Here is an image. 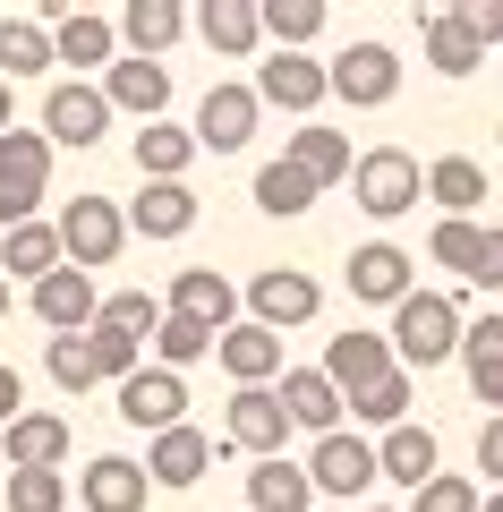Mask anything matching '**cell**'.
<instances>
[{
    "mask_svg": "<svg viewBox=\"0 0 503 512\" xmlns=\"http://www.w3.org/2000/svg\"><path fill=\"white\" fill-rule=\"evenodd\" d=\"M461 299L452 291H410L393 308V333H384V350H393V367L401 376H427V367H444L452 350H461Z\"/></svg>",
    "mask_w": 503,
    "mask_h": 512,
    "instance_id": "1",
    "label": "cell"
},
{
    "mask_svg": "<svg viewBox=\"0 0 503 512\" xmlns=\"http://www.w3.org/2000/svg\"><path fill=\"white\" fill-rule=\"evenodd\" d=\"M52 197V146H43V128H0V231L9 222H35V205Z\"/></svg>",
    "mask_w": 503,
    "mask_h": 512,
    "instance_id": "2",
    "label": "cell"
},
{
    "mask_svg": "<svg viewBox=\"0 0 503 512\" xmlns=\"http://www.w3.org/2000/svg\"><path fill=\"white\" fill-rule=\"evenodd\" d=\"M350 197H359L376 222H401L418 197H427V180H418V154H401V146L350 154Z\"/></svg>",
    "mask_w": 503,
    "mask_h": 512,
    "instance_id": "3",
    "label": "cell"
},
{
    "mask_svg": "<svg viewBox=\"0 0 503 512\" xmlns=\"http://www.w3.org/2000/svg\"><path fill=\"white\" fill-rule=\"evenodd\" d=\"M52 239H60V265L94 274V265L120 256L128 222H120V205H111V197H69V205H60V222H52Z\"/></svg>",
    "mask_w": 503,
    "mask_h": 512,
    "instance_id": "4",
    "label": "cell"
},
{
    "mask_svg": "<svg viewBox=\"0 0 503 512\" xmlns=\"http://www.w3.org/2000/svg\"><path fill=\"white\" fill-rule=\"evenodd\" d=\"M248 325H265V333H290V325H316V308H324V291H316V274H299V265H265V274L248 282Z\"/></svg>",
    "mask_w": 503,
    "mask_h": 512,
    "instance_id": "5",
    "label": "cell"
},
{
    "mask_svg": "<svg viewBox=\"0 0 503 512\" xmlns=\"http://www.w3.org/2000/svg\"><path fill=\"white\" fill-rule=\"evenodd\" d=\"M324 94H342L350 111H384L401 94V60H393V43H350L333 69H324Z\"/></svg>",
    "mask_w": 503,
    "mask_h": 512,
    "instance_id": "6",
    "label": "cell"
},
{
    "mask_svg": "<svg viewBox=\"0 0 503 512\" xmlns=\"http://www.w3.org/2000/svg\"><path fill=\"white\" fill-rule=\"evenodd\" d=\"M299 470H307L316 495H367L376 487V444L350 436V427H333V436H316V453H307Z\"/></svg>",
    "mask_w": 503,
    "mask_h": 512,
    "instance_id": "7",
    "label": "cell"
},
{
    "mask_svg": "<svg viewBox=\"0 0 503 512\" xmlns=\"http://www.w3.org/2000/svg\"><path fill=\"white\" fill-rule=\"evenodd\" d=\"M222 436H231L248 461H282L290 419H282V402H273V384H239L231 410H222Z\"/></svg>",
    "mask_w": 503,
    "mask_h": 512,
    "instance_id": "8",
    "label": "cell"
},
{
    "mask_svg": "<svg viewBox=\"0 0 503 512\" xmlns=\"http://www.w3.org/2000/svg\"><path fill=\"white\" fill-rule=\"evenodd\" d=\"M111 128V103H103V86H86V77H69V86H52L43 94V146H77L86 154L94 137Z\"/></svg>",
    "mask_w": 503,
    "mask_h": 512,
    "instance_id": "9",
    "label": "cell"
},
{
    "mask_svg": "<svg viewBox=\"0 0 503 512\" xmlns=\"http://www.w3.org/2000/svg\"><path fill=\"white\" fill-rule=\"evenodd\" d=\"M256 94L248 86H205V103H197V128H188V137H197V154H239L256 137Z\"/></svg>",
    "mask_w": 503,
    "mask_h": 512,
    "instance_id": "10",
    "label": "cell"
},
{
    "mask_svg": "<svg viewBox=\"0 0 503 512\" xmlns=\"http://www.w3.org/2000/svg\"><path fill=\"white\" fill-rule=\"evenodd\" d=\"M137 470H145V487H171V495H180V487H197V478L214 470V436H205V427H162V436L145 444Z\"/></svg>",
    "mask_w": 503,
    "mask_h": 512,
    "instance_id": "11",
    "label": "cell"
},
{
    "mask_svg": "<svg viewBox=\"0 0 503 512\" xmlns=\"http://www.w3.org/2000/svg\"><path fill=\"white\" fill-rule=\"evenodd\" d=\"M120 419L145 427V436H162V427H188V384L171 376V367H137V376L120 384Z\"/></svg>",
    "mask_w": 503,
    "mask_h": 512,
    "instance_id": "12",
    "label": "cell"
},
{
    "mask_svg": "<svg viewBox=\"0 0 503 512\" xmlns=\"http://www.w3.org/2000/svg\"><path fill=\"white\" fill-rule=\"evenodd\" d=\"M256 103H273V111H316L324 103V60H307V52H273V60H256Z\"/></svg>",
    "mask_w": 503,
    "mask_h": 512,
    "instance_id": "13",
    "label": "cell"
},
{
    "mask_svg": "<svg viewBox=\"0 0 503 512\" xmlns=\"http://www.w3.org/2000/svg\"><path fill=\"white\" fill-rule=\"evenodd\" d=\"M410 291H418V274H410V256H401L393 239L350 248V299H367V308H401Z\"/></svg>",
    "mask_w": 503,
    "mask_h": 512,
    "instance_id": "14",
    "label": "cell"
},
{
    "mask_svg": "<svg viewBox=\"0 0 503 512\" xmlns=\"http://www.w3.org/2000/svg\"><path fill=\"white\" fill-rule=\"evenodd\" d=\"M384 367H393L384 333H359V325H350V333H333V342H324V367H316V376H324V384H333V393L350 402V393H367V384H376Z\"/></svg>",
    "mask_w": 503,
    "mask_h": 512,
    "instance_id": "15",
    "label": "cell"
},
{
    "mask_svg": "<svg viewBox=\"0 0 503 512\" xmlns=\"http://www.w3.org/2000/svg\"><path fill=\"white\" fill-rule=\"evenodd\" d=\"M69 419H52V410H18V419L0 427V453H9V470H60L69 461Z\"/></svg>",
    "mask_w": 503,
    "mask_h": 512,
    "instance_id": "16",
    "label": "cell"
},
{
    "mask_svg": "<svg viewBox=\"0 0 503 512\" xmlns=\"http://www.w3.org/2000/svg\"><path fill=\"white\" fill-rule=\"evenodd\" d=\"M162 308H171V316H197L205 333H231L239 325V291H231V274H214V265H188V274L171 282Z\"/></svg>",
    "mask_w": 503,
    "mask_h": 512,
    "instance_id": "17",
    "label": "cell"
},
{
    "mask_svg": "<svg viewBox=\"0 0 503 512\" xmlns=\"http://www.w3.org/2000/svg\"><path fill=\"white\" fill-rule=\"evenodd\" d=\"M128 231H145V239H188L197 231V188L188 180H145V197L128 205Z\"/></svg>",
    "mask_w": 503,
    "mask_h": 512,
    "instance_id": "18",
    "label": "cell"
},
{
    "mask_svg": "<svg viewBox=\"0 0 503 512\" xmlns=\"http://www.w3.org/2000/svg\"><path fill=\"white\" fill-rule=\"evenodd\" d=\"M273 402H282V419H290V427H307V436H333V427H342V393H333L316 367H282Z\"/></svg>",
    "mask_w": 503,
    "mask_h": 512,
    "instance_id": "19",
    "label": "cell"
},
{
    "mask_svg": "<svg viewBox=\"0 0 503 512\" xmlns=\"http://www.w3.org/2000/svg\"><path fill=\"white\" fill-rule=\"evenodd\" d=\"M94 308H103V291H94V274H77V265H60V274L35 282V316H43L52 333H86Z\"/></svg>",
    "mask_w": 503,
    "mask_h": 512,
    "instance_id": "20",
    "label": "cell"
},
{
    "mask_svg": "<svg viewBox=\"0 0 503 512\" xmlns=\"http://www.w3.org/2000/svg\"><path fill=\"white\" fill-rule=\"evenodd\" d=\"M77 512H145V470L120 461V453L86 461V470H77Z\"/></svg>",
    "mask_w": 503,
    "mask_h": 512,
    "instance_id": "21",
    "label": "cell"
},
{
    "mask_svg": "<svg viewBox=\"0 0 503 512\" xmlns=\"http://www.w3.org/2000/svg\"><path fill=\"white\" fill-rule=\"evenodd\" d=\"M214 359H222V376H231V384H273V376H282V333H265V325L239 316V325L214 342Z\"/></svg>",
    "mask_w": 503,
    "mask_h": 512,
    "instance_id": "22",
    "label": "cell"
},
{
    "mask_svg": "<svg viewBox=\"0 0 503 512\" xmlns=\"http://www.w3.org/2000/svg\"><path fill=\"white\" fill-rule=\"evenodd\" d=\"M103 103L111 111H137V120H162V103H171V69H162V60H111V69H103Z\"/></svg>",
    "mask_w": 503,
    "mask_h": 512,
    "instance_id": "23",
    "label": "cell"
},
{
    "mask_svg": "<svg viewBox=\"0 0 503 512\" xmlns=\"http://www.w3.org/2000/svg\"><path fill=\"white\" fill-rule=\"evenodd\" d=\"M111 35H128V43H137L128 60H162L171 43L188 35V9H180V0H128L120 18H111Z\"/></svg>",
    "mask_w": 503,
    "mask_h": 512,
    "instance_id": "24",
    "label": "cell"
},
{
    "mask_svg": "<svg viewBox=\"0 0 503 512\" xmlns=\"http://www.w3.org/2000/svg\"><path fill=\"white\" fill-rule=\"evenodd\" d=\"M376 478H393V487H427L435 478V427H418V419H401V427H384V444H376Z\"/></svg>",
    "mask_w": 503,
    "mask_h": 512,
    "instance_id": "25",
    "label": "cell"
},
{
    "mask_svg": "<svg viewBox=\"0 0 503 512\" xmlns=\"http://www.w3.org/2000/svg\"><path fill=\"white\" fill-rule=\"evenodd\" d=\"M111 43H120V35H111L103 9H60V26H52V60H69L77 77H86V69H111Z\"/></svg>",
    "mask_w": 503,
    "mask_h": 512,
    "instance_id": "26",
    "label": "cell"
},
{
    "mask_svg": "<svg viewBox=\"0 0 503 512\" xmlns=\"http://www.w3.org/2000/svg\"><path fill=\"white\" fill-rule=\"evenodd\" d=\"M299 180H316V188H333V180H350V137L342 128H290V154H282Z\"/></svg>",
    "mask_w": 503,
    "mask_h": 512,
    "instance_id": "27",
    "label": "cell"
},
{
    "mask_svg": "<svg viewBox=\"0 0 503 512\" xmlns=\"http://www.w3.org/2000/svg\"><path fill=\"white\" fill-rule=\"evenodd\" d=\"M418 180H427V197L444 205V222H469V214L486 205V171L469 163V154H444V163H427Z\"/></svg>",
    "mask_w": 503,
    "mask_h": 512,
    "instance_id": "28",
    "label": "cell"
},
{
    "mask_svg": "<svg viewBox=\"0 0 503 512\" xmlns=\"http://www.w3.org/2000/svg\"><path fill=\"white\" fill-rule=\"evenodd\" d=\"M52 69V26L43 18H0V86Z\"/></svg>",
    "mask_w": 503,
    "mask_h": 512,
    "instance_id": "29",
    "label": "cell"
},
{
    "mask_svg": "<svg viewBox=\"0 0 503 512\" xmlns=\"http://www.w3.org/2000/svg\"><path fill=\"white\" fill-rule=\"evenodd\" d=\"M188 26H197L222 60H248V52H256V0H205Z\"/></svg>",
    "mask_w": 503,
    "mask_h": 512,
    "instance_id": "30",
    "label": "cell"
},
{
    "mask_svg": "<svg viewBox=\"0 0 503 512\" xmlns=\"http://www.w3.org/2000/svg\"><path fill=\"white\" fill-rule=\"evenodd\" d=\"M188 163H197V137L171 120H145L137 128V171L145 180H188Z\"/></svg>",
    "mask_w": 503,
    "mask_h": 512,
    "instance_id": "31",
    "label": "cell"
},
{
    "mask_svg": "<svg viewBox=\"0 0 503 512\" xmlns=\"http://www.w3.org/2000/svg\"><path fill=\"white\" fill-rule=\"evenodd\" d=\"M0 265H9L18 282L60 274V239H52V222H9V231H0Z\"/></svg>",
    "mask_w": 503,
    "mask_h": 512,
    "instance_id": "32",
    "label": "cell"
},
{
    "mask_svg": "<svg viewBox=\"0 0 503 512\" xmlns=\"http://www.w3.org/2000/svg\"><path fill=\"white\" fill-rule=\"evenodd\" d=\"M316 504V487H307L299 461H256L248 470V512H307Z\"/></svg>",
    "mask_w": 503,
    "mask_h": 512,
    "instance_id": "33",
    "label": "cell"
},
{
    "mask_svg": "<svg viewBox=\"0 0 503 512\" xmlns=\"http://www.w3.org/2000/svg\"><path fill=\"white\" fill-rule=\"evenodd\" d=\"M427 60H435V77H469V69L486 60L461 9H435V18H427Z\"/></svg>",
    "mask_w": 503,
    "mask_h": 512,
    "instance_id": "34",
    "label": "cell"
},
{
    "mask_svg": "<svg viewBox=\"0 0 503 512\" xmlns=\"http://www.w3.org/2000/svg\"><path fill=\"white\" fill-rule=\"evenodd\" d=\"M256 35H273L282 52L324 35V0H256Z\"/></svg>",
    "mask_w": 503,
    "mask_h": 512,
    "instance_id": "35",
    "label": "cell"
},
{
    "mask_svg": "<svg viewBox=\"0 0 503 512\" xmlns=\"http://www.w3.org/2000/svg\"><path fill=\"white\" fill-rule=\"evenodd\" d=\"M214 342H222V333H205L197 316H171V308H162V325H154V367H171V376H180V367L214 359Z\"/></svg>",
    "mask_w": 503,
    "mask_h": 512,
    "instance_id": "36",
    "label": "cell"
},
{
    "mask_svg": "<svg viewBox=\"0 0 503 512\" xmlns=\"http://www.w3.org/2000/svg\"><path fill=\"white\" fill-rule=\"evenodd\" d=\"M350 419H367V427H401L410 419V376H401V367H384L376 384H367V393H350Z\"/></svg>",
    "mask_w": 503,
    "mask_h": 512,
    "instance_id": "37",
    "label": "cell"
},
{
    "mask_svg": "<svg viewBox=\"0 0 503 512\" xmlns=\"http://www.w3.org/2000/svg\"><path fill=\"white\" fill-rule=\"evenodd\" d=\"M94 325H103V333H128V342H154L162 299H154V291H111L103 308H94Z\"/></svg>",
    "mask_w": 503,
    "mask_h": 512,
    "instance_id": "38",
    "label": "cell"
},
{
    "mask_svg": "<svg viewBox=\"0 0 503 512\" xmlns=\"http://www.w3.org/2000/svg\"><path fill=\"white\" fill-rule=\"evenodd\" d=\"M256 205L290 222V214H307V205H316V180H299L290 163H265V171H256Z\"/></svg>",
    "mask_w": 503,
    "mask_h": 512,
    "instance_id": "39",
    "label": "cell"
},
{
    "mask_svg": "<svg viewBox=\"0 0 503 512\" xmlns=\"http://www.w3.org/2000/svg\"><path fill=\"white\" fill-rule=\"evenodd\" d=\"M9 512H69V478L60 470H9Z\"/></svg>",
    "mask_w": 503,
    "mask_h": 512,
    "instance_id": "40",
    "label": "cell"
},
{
    "mask_svg": "<svg viewBox=\"0 0 503 512\" xmlns=\"http://www.w3.org/2000/svg\"><path fill=\"white\" fill-rule=\"evenodd\" d=\"M43 367H52V384H60V393H86V384H94L86 333H52V350H43Z\"/></svg>",
    "mask_w": 503,
    "mask_h": 512,
    "instance_id": "41",
    "label": "cell"
},
{
    "mask_svg": "<svg viewBox=\"0 0 503 512\" xmlns=\"http://www.w3.org/2000/svg\"><path fill=\"white\" fill-rule=\"evenodd\" d=\"M86 359H94V384H128L137 376V342H128V333H103V325H86Z\"/></svg>",
    "mask_w": 503,
    "mask_h": 512,
    "instance_id": "42",
    "label": "cell"
},
{
    "mask_svg": "<svg viewBox=\"0 0 503 512\" xmlns=\"http://www.w3.org/2000/svg\"><path fill=\"white\" fill-rule=\"evenodd\" d=\"M478 222H435V239H427V256H435V265H452V274H461L469 282V265H478Z\"/></svg>",
    "mask_w": 503,
    "mask_h": 512,
    "instance_id": "43",
    "label": "cell"
},
{
    "mask_svg": "<svg viewBox=\"0 0 503 512\" xmlns=\"http://www.w3.org/2000/svg\"><path fill=\"white\" fill-rule=\"evenodd\" d=\"M410 512H478V487H469V478H452V470H435L427 487L410 495Z\"/></svg>",
    "mask_w": 503,
    "mask_h": 512,
    "instance_id": "44",
    "label": "cell"
},
{
    "mask_svg": "<svg viewBox=\"0 0 503 512\" xmlns=\"http://www.w3.org/2000/svg\"><path fill=\"white\" fill-rule=\"evenodd\" d=\"M461 359H469V367H495V359H503V316H495V308H486L478 325H461Z\"/></svg>",
    "mask_w": 503,
    "mask_h": 512,
    "instance_id": "45",
    "label": "cell"
},
{
    "mask_svg": "<svg viewBox=\"0 0 503 512\" xmlns=\"http://www.w3.org/2000/svg\"><path fill=\"white\" fill-rule=\"evenodd\" d=\"M461 18H469V35H478V52H495V43H503V0H469Z\"/></svg>",
    "mask_w": 503,
    "mask_h": 512,
    "instance_id": "46",
    "label": "cell"
},
{
    "mask_svg": "<svg viewBox=\"0 0 503 512\" xmlns=\"http://www.w3.org/2000/svg\"><path fill=\"white\" fill-rule=\"evenodd\" d=\"M469 282L503 291V231H486V239H478V265H469Z\"/></svg>",
    "mask_w": 503,
    "mask_h": 512,
    "instance_id": "47",
    "label": "cell"
},
{
    "mask_svg": "<svg viewBox=\"0 0 503 512\" xmlns=\"http://www.w3.org/2000/svg\"><path fill=\"white\" fill-rule=\"evenodd\" d=\"M478 470L503 487V419H486V427H478Z\"/></svg>",
    "mask_w": 503,
    "mask_h": 512,
    "instance_id": "48",
    "label": "cell"
},
{
    "mask_svg": "<svg viewBox=\"0 0 503 512\" xmlns=\"http://www.w3.org/2000/svg\"><path fill=\"white\" fill-rule=\"evenodd\" d=\"M469 393H478V402L503 419V359H495V367H469Z\"/></svg>",
    "mask_w": 503,
    "mask_h": 512,
    "instance_id": "49",
    "label": "cell"
},
{
    "mask_svg": "<svg viewBox=\"0 0 503 512\" xmlns=\"http://www.w3.org/2000/svg\"><path fill=\"white\" fill-rule=\"evenodd\" d=\"M18 402H26V384H18V367H0V427L18 419Z\"/></svg>",
    "mask_w": 503,
    "mask_h": 512,
    "instance_id": "50",
    "label": "cell"
},
{
    "mask_svg": "<svg viewBox=\"0 0 503 512\" xmlns=\"http://www.w3.org/2000/svg\"><path fill=\"white\" fill-rule=\"evenodd\" d=\"M478 512H503V487H495V495H478Z\"/></svg>",
    "mask_w": 503,
    "mask_h": 512,
    "instance_id": "51",
    "label": "cell"
},
{
    "mask_svg": "<svg viewBox=\"0 0 503 512\" xmlns=\"http://www.w3.org/2000/svg\"><path fill=\"white\" fill-rule=\"evenodd\" d=\"M0 128H9V86H0Z\"/></svg>",
    "mask_w": 503,
    "mask_h": 512,
    "instance_id": "52",
    "label": "cell"
},
{
    "mask_svg": "<svg viewBox=\"0 0 503 512\" xmlns=\"http://www.w3.org/2000/svg\"><path fill=\"white\" fill-rule=\"evenodd\" d=\"M0 308H9V282H0Z\"/></svg>",
    "mask_w": 503,
    "mask_h": 512,
    "instance_id": "53",
    "label": "cell"
},
{
    "mask_svg": "<svg viewBox=\"0 0 503 512\" xmlns=\"http://www.w3.org/2000/svg\"><path fill=\"white\" fill-rule=\"evenodd\" d=\"M367 512H393V504H367Z\"/></svg>",
    "mask_w": 503,
    "mask_h": 512,
    "instance_id": "54",
    "label": "cell"
}]
</instances>
